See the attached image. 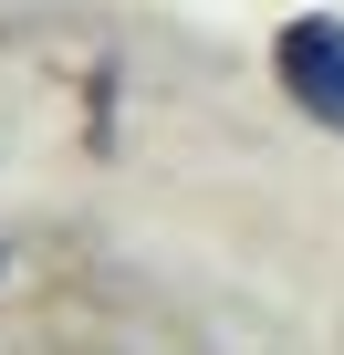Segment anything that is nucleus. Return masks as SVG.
<instances>
[{"label":"nucleus","mask_w":344,"mask_h":355,"mask_svg":"<svg viewBox=\"0 0 344 355\" xmlns=\"http://www.w3.org/2000/svg\"><path fill=\"white\" fill-rule=\"evenodd\" d=\"M282 84H292L323 125H344V32H334V21H292V32H282Z\"/></svg>","instance_id":"1"}]
</instances>
